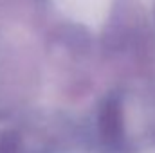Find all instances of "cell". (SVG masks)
Returning a JSON list of instances; mask_svg holds the SVG:
<instances>
[{"label": "cell", "instance_id": "7a4b0ae2", "mask_svg": "<svg viewBox=\"0 0 155 153\" xmlns=\"http://www.w3.org/2000/svg\"><path fill=\"white\" fill-rule=\"evenodd\" d=\"M16 144H18V139L9 133L7 137L0 139V153H15L16 151Z\"/></svg>", "mask_w": 155, "mask_h": 153}, {"label": "cell", "instance_id": "6da1fadb", "mask_svg": "<svg viewBox=\"0 0 155 153\" xmlns=\"http://www.w3.org/2000/svg\"><path fill=\"white\" fill-rule=\"evenodd\" d=\"M99 133L107 146L119 150L124 142L123 108L117 97H108L99 110Z\"/></svg>", "mask_w": 155, "mask_h": 153}]
</instances>
